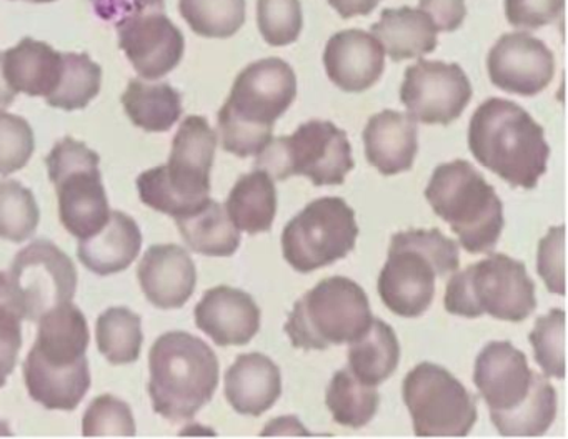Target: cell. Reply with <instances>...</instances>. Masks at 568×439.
I'll list each match as a JSON object with an SVG mask.
<instances>
[{
    "instance_id": "6da1fadb",
    "label": "cell",
    "mask_w": 568,
    "mask_h": 439,
    "mask_svg": "<svg viewBox=\"0 0 568 439\" xmlns=\"http://www.w3.org/2000/svg\"><path fill=\"white\" fill-rule=\"evenodd\" d=\"M295 96L297 76L285 60L271 57L245 67L217 115L222 149L241 159L257 156Z\"/></svg>"
},
{
    "instance_id": "7a4b0ae2",
    "label": "cell",
    "mask_w": 568,
    "mask_h": 439,
    "mask_svg": "<svg viewBox=\"0 0 568 439\" xmlns=\"http://www.w3.org/2000/svg\"><path fill=\"white\" fill-rule=\"evenodd\" d=\"M468 149L481 166L525 190L537 186L550 156L544 129L534 116L497 96L485 100L471 115Z\"/></svg>"
},
{
    "instance_id": "3957f363",
    "label": "cell",
    "mask_w": 568,
    "mask_h": 439,
    "mask_svg": "<svg viewBox=\"0 0 568 439\" xmlns=\"http://www.w3.org/2000/svg\"><path fill=\"white\" fill-rule=\"evenodd\" d=\"M217 135L204 116L182 120L165 165L148 170L138 178L142 203L155 212L182 218L211 202V172Z\"/></svg>"
},
{
    "instance_id": "277c9868",
    "label": "cell",
    "mask_w": 568,
    "mask_h": 439,
    "mask_svg": "<svg viewBox=\"0 0 568 439\" xmlns=\"http://www.w3.org/2000/svg\"><path fill=\"white\" fill-rule=\"evenodd\" d=\"M149 395L169 421L194 418L219 386V359L207 343L185 331L159 336L149 355Z\"/></svg>"
},
{
    "instance_id": "5b68a950",
    "label": "cell",
    "mask_w": 568,
    "mask_h": 439,
    "mask_svg": "<svg viewBox=\"0 0 568 439\" xmlns=\"http://www.w3.org/2000/svg\"><path fill=\"white\" fill-rule=\"evenodd\" d=\"M458 266V245L440 229L395 233L378 276V295L395 315L418 318L434 302L437 276L457 272Z\"/></svg>"
},
{
    "instance_id": "8992f818",
    "label": "cell",
    "mask_w": 568,
    "mask_h": 439,
    "mask_svg": "<svg viewBox=\"0 0 568 439\" xmlns=\"http://www.w3.org/2000/svg\"><path fill=\"white\" fill-rule=\"evenodd\" d=\"M425 198L468 253L494 252L505 225L504 203L470 162L454 160L438 165Z\"/></svg>"
},
{
    "instance_id": "52a82bcc",
    "label": "cell",
    "mask_w": 568,
    "mask_h": 439,
    "mask_svg": "<svg viewBox=\"0 0 568 439\" xmlns=\"http://www.w3.org/2000/svg\"><path fill=\"white\" fill-rule=\"evenodd\" d=\"M445 309L450 315L478 318L490 315L520 323L537 308L535 283L524 263L494 253L452 276L445 289Z\"/></svg>"
},
{
    "instance_id": "ba28073f",
    "label": "cell",
    "mask_w": 568,
    "mask_h": 439,
    "mask_svg": "<svg viewBox=\"0 0 568 439\" xmlns=\"http://www.w3.org/2000/svg\"><path fill=\"white\" fill-rule=\"evenodd\" d=\"M371 303L354 279H322L295 302L285 323L294 348L327 349L354 341L372 323Z\"/></svg>"
},
{
    "instance_id": "9c48e42d",
    "label": "cell",
    "mask_w": 568,
    "mask_h": 439,
    "mask_svg": "<svg viewBox=\"0 0 568 439\" xmlns=\"http://www.w3.org/2000/svg\"><path fill=\"white\" fill-rule=\"evenodd\" d=\"M272 180L307 176L315 186L342 185L354 169L347 133L327 120H308L291 136L272 139L255 160Z\"/></svg>"
},
{
    "instance_id": "30bf717a",
    "label": "cell",
    "mask_w": 568,
    "mask_h": 439,
    "mask_svg": "<svg viewBox=\"0 0 568 439\" xmlns=\"http://www.w3.org/2000/svg\"><path fill=\"white\" fill-rule=\"evenodd\" d=\"M78 289V269L54 243L38 239L0 272V306L16 316L39 321L55 306L72 302Z\"/></svg>"
},
{
    "instance_id": "8fae6325",
    "label": "cell",
    "mask_w": 568,
    "mask_h": 439,
    "mask_svg": "<svg viewBox=\"0 0 568 439\" xmlns=\"http://www.w3.org/2000/svg\"><path fill=\"white\" fill-rule=\"evenodd\" d=\"M99 162L94 150L71 136L55 143L45 159L49 178L58 190L62 225L79 239L101 232L111 216Z\"/></svg>"
},
{
    "instance_id": "7c38bea8",
    "label": "cell",
    "mask_w": 568,
    "mask_h": 439,
    "mask_svg": "<svg viewBox=\"0 0 568 439\" xmlns=\"http://www.w3.org/2000/svg\"><path fill=\"white\" fill-rule=\"evenodd\" d=\"M355 212L338 196L308 203L285 225L282 252L298 273H312L345 258L357 242Z\"/></svg>"
},
{
    "instance_id": "4fadbf2b",
    "label": "cell",
    "mask_w": 568,
    "mask_h": 439,
    "mask_svg": "<svg viewBox=\"0 0 568 439\" xmlns=\"http://www.w3.org/2000/svg\"><path fill=\"white\" fill-rule=\"evenodd\" d=\"M415 435L467 436L477 422V399L448 369L434 363L415 366L402 385Z\"/></svg>"
},
{
    "instance_id": "5bb4252c",
    "label": "cell",
    "mask_w": 568,
    "mask_h": 439,
    "mask_svg": "<svg viewBox=\"0 0 568 439\" xmlns=\"http://www.w3.org/2000/svg\"><path fill=\"white\" fill-rule=\"evenodd\" d=\"M471 83L458 63L418 60L405 70L400 100L415 122L448 125L467 109Z\"/></svg>"
},
{
    "instance_id": "9a60e30c",
    "label": "cell",
    "mask_w": 568,
    "mask_h": 439,
    "mask_svg": "<svg viewBox=\"0 0 568 439\" xmlns=\"http://www.w3.org/2000/svg\"><path fill=\"white\" fill-rule=\"evenodd\" d=\"M119 47L139 75L159 80L171 73L184 57V33L161 7H145L115 20Z\"/></svg>"
},
{
    "instance_id": "2e32d148",
    "label": "cell",
    "mask_w": 568,
    "mask_h": 439,
    "mask_svg": "<svg viewBox=\"0 0 568 439\" xmlns=\"http://www.w3.org/2000/svg\"><path fill=\"white\" fill-rule=\"evenodd\" d=\"M487 69L491 83L504 92L535 96L554 80L555 57L530 33H505L488 52Z\"/></svg>"
},
{
    "instance_id": "e0dca14e",
    "label": "cell",
    "mask_w": 568,
    "mask_h": 439,
    "mask_svg": "<svg viewBox=\"0 0 568 439\" xmlns=\"http://www.w3.org/2000/svg\"><path fill=\"white\" fill-rule=\"evenodd\" d=\"M535 371L524 351L510 341H490L478 353L474 382L490 412H507L525 401Z\"/></svg>"
},
{
    "instance_id": "ac0fdd59",
    "label": "cell",
    "mask_w": 568,
    "mask_h": 439,
    "mask_svg": "<svg viewBox=\"0 0 568 439\" xmlns=\"http://www.w3.org/2000/svg\"><path fill=\"white\" fill-rule=\"evenodd\" d=\"M324 65L332 83L347 93L374 86L385 69V50L372 33L361 29L342 30L328 39Z\"/></svg>"
},
{
    "instance_id": "d6986e66",
    "label": "cell",
    "mask_w": 568,
    "mask_h": 439,
    "mask_svg": "<svg viewBox=\"0 0 568 439\" xmlns=\"http://www.w3.org/2000/svg\"><path fill=\"white\" fill-rule=\"evenodd\" d=\"M195 325L219 346H244L261 329L262 313L248 293L215 286L195 306Z\"/></svg>"
},
{
    "instance_id": "ffe728a7",
    "label": "cell",
    "mask_w": 568,
    "mask_h": 439,
    "mask_svg": "<svg viewBox=\"0 0 568 439\" xmlns=\"http://www.w3.org/2000/svg\"><path fill=\"white\" fill-rule=\"evenodd\" d=\"M139 282L155 308H182L194 295L197 269L182 246L154 245L139 265Z\"/></svg>"
},
{
    "instance_id": "44dd1931",
    "label": "cell",
    "mask_w": 568,
    "mask_h": 439,
    "mask_svg": "<svg viewBox=\"0 0 568 439\" xmlns=\"http://www.w3.org/2000/svg\"><path fill=\"white\" fill-rule=\"evenodd\" d=\"M417 122L407 113L384 110L364 129L365 156L382 175L407 172L417 155Z\"/></svg>"
},
{
    "instance_id": "7402d4cb",
    "label": "cell",
    "mask_w": 568,
    "mask_h": 439,
    "mask_svg": "<svg viewBox=\"0 0 568 439\" xmlns=\"http://www.w3.org/2000/svg\"><path fill=\"white\" fill-rule=\"evenodd\" d=\"M282 395L281 368L262 353L235 359L225 372V398L239 415L262 416Z\"/></svg>"
},
{
    "instance_id": "603a6c76",
    "label": "cell",
    "mask_w": 568,
    "mask_h": 439,
    "mask_svg": "<svg viewBox=\"0 0 568 439\" xmlns=\"http://www.w3.org/2000/svg\"><path fill=\"white\" fill-rule=\"evenodd\" d=\"M142 233L134 218L112 212L101 232L79 239L78 256L85 268L95 275L124 272L141 253Z\"/></svg>"
},
{
    "instance_id": "cb8c5ba5",
    "label": "cell",
    "mask_w": 568,
    "mask_h": 439,
    "mask_svg": "<svg viewBox=\"0 0 568 439\" xmlns=\"http://www.w3.org/2000/svg\"><path fill=\"white\" fill-rule=\"evenodd\" d=\"M38 339L31 353L41 361L58 368L74 365L88 351V319L71 302L55 306L39 319Z\"/></svg>"
},
{
    "instance_id": "d4e9b609",
    "label": "cell",
    "mask_w": 568,
    "mask_h": 439,
    "mask_svg": "<svg viewBox=\"0 0 568 439\" xmlns=\"http://www.w3.org/2000/svg\"><path fill=\"white\" fill-rule=\"evenodd\" d=\"M24 379L29 395L48 409L74 411L91 389L88 359L64 368L48 365L29 353L24 363Z\"/></svg>"
},
{
    "instance_id": "484cf974",
    "label": "cell",
    "mask_w": 568,
    "mask_h": 439,
    "mask_svg": "<svg viewBox=\"0 0 568 439\" xmlns=\"http://www.w3.org/2000/svg\"><path fill=\"white\" fill-rule=\"evenodd\" d=\"M6 80L16 93L44 96L54 93L62 72V53L49 43L22 39L2 55Z\"/></svg>"
},
{
    "instance_id": "4316f807",
    "label": "cell",
    "mask_w": 568,
    "mask_h": 439,
    "mask_svg": "<svg viewBox=\"0 0 568 439\" xmlns=\"http://www.w3.org/2000/svg\"><path fill=\"white\" fill-rule=\"evenodd\" d=\"M372 35L382 43L394 62L420 59L437 49V29L427 13L412 7L382 10L372 25Z\"/></svg>"
},
{
    "instance_id": "83f0119b",
    "label": "cell",
    "mask_w": 568,
    "mask_h": 439,
    "mask_svg": "<svg viewBox=\"0 0 568 439\" xmlns=\"http://www.w3.org/2000/svg\"><path fill=\"white\" fill-rule=\"evenodd\" d=\"M225 212L239 232L257 235L271 232L277 215V190L264 170L241 176L225 203Z\"/></svg>"
},
{
    "instance_id": "f1b7e54d",
    "label": "cell",
    "mask_w": 568,
    "mask_h": 439,
    "mask_svg": "<svg viewBox=\"0 0 568 439\" xmlns=\"http://www.w3.org/2000/svg\"><path fill=\"white\" fill-rule=\"evenodd\" d=\"M400 363V345L394 328L372 318L368 328L348 346V369L365 385L387 381Z\"/></svg>"
},
{
    "instance_id": "f546056e",
    "label": "cell",
    "mask_w": 568,
    "mask_h": 439,
    "mask_svg": "<svg viewBox=\"0 0 568 439\" xmlns=\"http://www.w3.org/2000/svg\"><path fill=\"white\" fill-rule=\"evenodd\" d=\"M122 105L135 126L151 133L168 132L182 115L181 93L169 83L131 80Z\"/></svg>"
},
{
    "instance_id": "4dcf8cb0",
    "label": "cell",
    "mask_w": 568,
    "mask_h": 439,
    "mask_svg": "<svg viewBox=\"0 0 568 439\" xmlns=\"http://www.w3.org/2000/svg\"><path fill=\"white\" fill-rule=\"evenodd\" d=\"M175 222L189 248L201 255L232 256L241 246V232L229 218L225 206L212 198L204 208Z\"/></svg>"
},
{
    "instance_id": "1f68e13d",
    "label": "cell",
    "mask_w": 568,
    "mask_h": 439,
    "mask_svg": "<svg viewBox=\"0 0 568 439\" xmlns=\"http://www.w3.org/2000/svg\"><path fill=\"white\" fill-rule=\"evenodd\" d=\"M501 436H541L557 418V391L547 376L535 372L534 386L524 402L507 412H490Z\"/></svg>"
},
{
    "instance_id": "d6a6232c",
    "label": "cell",
    "mask_w": 568,
    "mask_h": 439,
    "mask_svg": "<svg viewBox=\"0 0 568 439\" xmlns=\"http://www.w3.org/2000/svg\"><path fill=\"white\" fill-rule=\"evenodd\" d=\"M325 402L335 422L358 429L374 419L381 395L377 386L365 385L351 369H338L328 382Z\"/></svg>"
},
{
    "instance_id": "836d02e7",
    "label": "cell",
    "mask_w": 568,
    "mask_h": 439,
    "mask_svg": "<svg viewBox=\"0 0 568 439\" xmlns=\"http://www.w3.org/2000/svg\"><path fill=\"white\" fill-rule=\"evenodd\" d=\"M95 338L99 351L112 365L138 361L144 341L141 316L122 306L105 309L99 316Z\"/></svg>"
},
{
    "instance_id": "e575fe53",
    "label": "cell",
    "mask_w": 568,
    "mask_h": 439,
    "mask_svg": "<svg viewBox=\"0 0 568 439\" xmlns=\"http://www.w3.org/2000/svg\"><path fill=\"white\" fill-rule=\"evenodd\" d=\"M102 69L88 53H62V72L54 93L45 99L54 109H85L101 92Z\"/></svg>"
},
{
    "instance_id": "d590c367",
    "label": "cell",
    "mask_w": 568,
    "mask_h": 439,
    "mask_svg": "<svg viewBox=\"0 0 568 439\" xmlns=\"http://www.w3.org/2000/svg\"><path fill=\"white\" fill-rule=\"evenodd\" d=\"M179 10L197 35L229 39L245 22V0H179Z\"/></svg>"
},
{
    "instance_id": "8d00e7d4",
    "label": "cell",
    "mask_w": 568,
    "mask_h": 439,
    "mask_svg": "<svg viewBox=\"0 0 568 439\" xmlns=\"http://www.w3.org/2000/svg\"><path fill=\"white\" fill-rule=\"evenodd\" d=\"M41 213L34 193L18 180L0 182V238L21 243L31 238Z\"/></svg>"
},
{
    "instance_id": "74e56055",
    "label": "cell",
    "mask_w": 568,
    "mask_h": 439,
    "mask_svg": "<svg viewBox=\"0 0 568 439\" xmlns=\"http://www.w3.org/2000/svg\"><path fill=\"white\" fill-rule=\"evenodd\" d=\"M534 346L535 361L547 378H565V312L550 309L535 321L528 335Z\"/></svg>"
},
{
    "instance_id": "f35d334b",
    "label": "cell",
    "mask_w": 568,
    "mask_h": 439,
    "mask_svg": "<svg viewBox=\"0 0 568 439\" xmlns=\"http://www.w3.org/2000/svg\"><path fill=\"white\" fill-rule=\"evenodd\" d=\"M257 23L268 45H291L304 25L301 0H257Z\"/></svg>"
},
{
    "instance_id": "ab89813d",
    "label": "cell",
    "mask_w": 568,
    "mask_h": 439,
    "mask_svg": "<svg viewBox=\"0 0 568 439\" xmlns=\"http://www.w3.org/2000/svg\"><path fill=\"white\" fill-rule=\"evenodd\" d=\"M34 149V132L28 120L0 112V175L24 169Z\"/></svg>"
},
{
    "instance_id": "60d3db41",
    "label": "cell",
    "mask_w": 568,
    "mask_h": 439,
    "mask_svg": "<svg viewBox=\"0 0 568 439\" xmlns=\"http://www.w3.org/2000/svg\"><path fill=\"white\" fill-rule=\"evenodd\" d=\"M84 436H134L135 419L128 402L104 395L91 402L82 421Z\"/></svg>"
},
{
    "instance_id": "b9f144b4",
    "label": "cell",
    "mask_w": 568,
    "mask_h": 439,
    "mask_svg": "<svg viewBox=\"0 0 568 439\" xmlns=\"http://www.w3.org/2000/svg\"><path fill=\"white\" fill-rule=\"evenodd\" d=\"M537 272L548 292L565 295V225L548 229L538 243Z\"/></svg>"
},
{
    "instance_id": "7bdbcfd3",
    "label": "cell",
    "mask_w": 568,
    "mask_h": 439,
    "mask_svg": "<svg viewBox=\"0 0 568 439\" xmlns=\"http://www.w3.org/2000/svg\"><path fill=\"white\" fill-rule=\"evenodd\" d=\"M565 0H505L508 23L518 29L537 30L564 13Z\"/></svg>"
},
{
    "instance_id": "ee69618b",
    "label": "cell",
    "mask_w": 568,
    "mask_h": 439,
    "mask_svg": "<svg viewBox=\"0 0 568 439\" xmlns=\"http://www.w3.org/2000/svg\"><path fill=\"white\" fill-rule=\"evenodd\" d=\"M21 321L11 309L0 306V388L8 382L18 365L22 346Z\"/></svg>"
},
{
    "instance_id": "f6af8a7d",
    "label": "cell",
    "mask_w": 568,
    "mask_h": 439,
    "mask_svg": "<svg viewBox=\"0 0 568 439\" xmlns=\"http://www.w3.org/2000/svg\"><path fill=\"white\" fill-rule=\"evenodd\" d=\"M418 6L437 32H455L467 17L465 0H418Z\"/></svg>"
},
{
    "instance_id": "bcb514c9",
    "label": "cell",
    "mask_w": 568,
    "mask_h": 439,
    "mask_svg": "<svg viewBox=\"0 0 568 439\" xmlns=\"http://www.w3.org/2000/svg\"><path fill=\"white\" fill-rule=\"evenodd\" d=\"M381 0H328L332 9L337 10L342 19H352L357 16H368L374 12Z\"/></svg>"
},
{
    "instance_id": "7dc6e473",
    "label": "cell",
    "mask_w": 568,
    "mask_h": 439,
    "mask_svg": "<svg viewBox=\"0 0 568 439\" xmlns=\"http://www.w3.org/2000/svg\"><path fill=\"white\" fill-rule=\"evenodd\" d=\"M16 92L9 85L4 75V67H2V53H0V112H4L12 102H14Z\"/></svg>"
},
{
    "instance_id": "c3c4849f",
    "label": "cell",
    "mask_w": 568,
    "mask_h": 439,
    "mask_svg": "<svg viewBox=\"0 0 568 439\" xmlns=\"http://www.w3.org/2000/svg\"><path fill=\"white\" fill-rule=\"evenodd\" d=\"M29 2L48 3V2H54V0H29Z\"/></svg>"
}]
</instances>
